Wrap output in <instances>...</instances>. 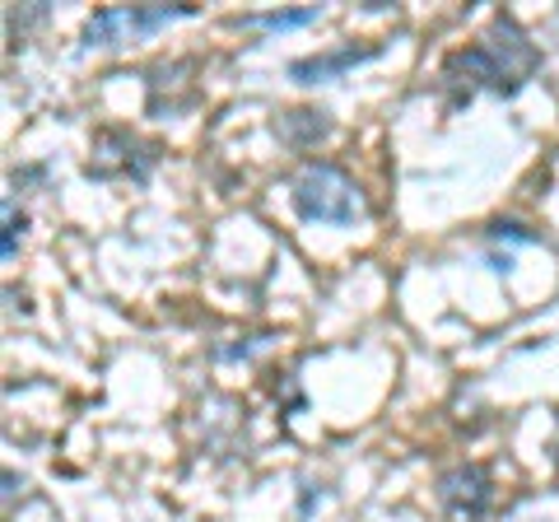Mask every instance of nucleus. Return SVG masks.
<instances>
[{
	"mask_svg": "<svg viewBox=\"0 0 559 522\" xmlns=\"http://www.w3.org/2000/svg\"><path fill=\"white\" fill-rule=\"evenodd\" d=\"M322 14V5H304V10H271V14H242V28H271V33H285V28H304Z\"/></svg>",
	"mask_w": 559,
	"mask_h": 522,
	"instance_id": "nucleus-5",
	"label": "nucleus"
},
{
	"mask_svg": "<svg viewBox=\"0 0 559 522\" xmlns=\"http://www.w3.org/2000/svg\"><path fill=\"white\" fill-rule=\"evenodd\" d=\"M489 238H513V242H536V234H527L522 229V224H495V229H489Z\"/></svg>",
	"mask_w": 559,
	"mask_h": 522,
	"instance_id": "nucleus-8",
	"label": "nucleus"
},
{
	"mask_svg": "<svg viewBox=\"0 0 559 522\" xmlns=\"http://www.w3.org/2000/svg\"><path fill=\"white\" fill-rule=\"evenodd\" d=\"M20 224H24V220H14V201H5V242H0L5 261L14 257V248H20Z\"/></svg>",
	"mask_w": 559,
	"mask_h": 522,
	"instance_id": "nucleus-7",
	"label": "nucleus"
},
{
	"mask_svg": "<svg viewBox=\"0 0 559 522\" xmlns=\"http://www.w3.org/2000/svg\"><path fill=\"white\" fill-rule=\"evenodd\" d=\"M382 51V43H364V47H336V51H318V57H304V61H294L289 66V80L294 84H326V80H336L345 71H355V66L364 61H373Z\"/></svg>",
	"mask_w": 559,
	"mask_h": 522,
	"instance_id": "nucleus-4",
	"label": "nucleus"
},
{
	"mask_svg": "<svg viewBox=\"0 0 559 522\" xmlns=\"http://www.w3.org/2000/svg\"><path fill=\"white\" fill-rule=\"evenodd\" d=\"M294 211L308 224H336L349 229L369 215V201H364L359 182L349 178L336 164H304L299 178H294Z\"/></svg>",
	"mask_w": 559,
	"mask_h": 522,
	"instance_id": "nucleus-2",
	"label": "nucleus"
},
{
	"mask_svg": "<svg viewBox=\"0 0 559 522\" xmlns=\"http://www.w3.org/2000/svg\"><path fill=\"white\" fill-rule=\"evenodd\" d=\"M536 71H540V51L527 43V33L503 14L476 47L457 51V57L443 66V90L452 94V108H462V103H471L476 94H503L509 98Z\"/></svg>",
	"mask_w": 559,
	"mask_h": 522,
	"instance_id": "nucleus-1",
	"label": "nucleus"
},
{
	"mask_svg": "<svg viewBox=\"0 0 559 522\" xmlns=\"http://www.w3.org/2000/svg\"><path fill=\"white\" fill-rule=\"evenodd\" d=\"M280 131H285V141L308 145V141H322V135L331 131V121H326V112H289L285 121H280Z\"/></svg>",
	"mask_w": 559,
	"mask_h": 522,
	"instance_id": "nucleus-6",
	"label": "nucleus"
},
{
	"mask_svg": "<svg viewBox=\"0 0 559 522\" xmlns=\"http://www.w3.org/2000/svg\"><path fill=\"white\" fill-rule=\"evenodd\" d=\"M439 499L448 522H480L489 509V476L480 466H457L439 481Z\"/></svg>",
	"mask_w": 559,
	"mask_h": 522,
	"instance_id": "nucleus-3",
	"label": "nucleus"
}]
</instances>
